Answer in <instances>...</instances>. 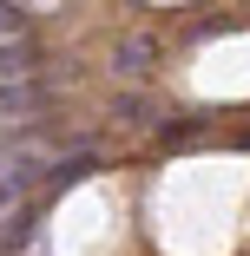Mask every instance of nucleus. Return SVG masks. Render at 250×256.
<instances>
[{
  "mask_svg": "<svg viewBox=\"0 0 250 256\" xmlns=\"http://www.w3.org/2000/svg\"><path fill=\"white\" fill-rule=\"evenodd\" d=\"M40 171H46V151H40V144H14L7 158H0V210L20 204V197L40 184Z\"/></svg>",
  "mask_w": 250,
  "mask_h": 256,
  "instance_id": "1",
  "label": "nucleus"
},
{
  "mask_svg": "<svg viewBox=\"0 0 250 256\" xmlns=\"http://www.w3.org/2000/svg\"><path fill=\"white\" fill-rule=\"evenodd\" d=\"M99 164H92V151H73V158H60V164H46V184L53 190H73L79 178H92Z\"/></svg>",
  "mask_w": 250,
  "mask_h": 256,
  "instance_id": "4",
  "label": "nucleus"
},
{
  "mask_svg": "<svg viewBox=\"0 0 250 256\" xmlns=\"http://www.w3.org/2000/svg\"><path fill=\"white\" fill-rule=\"evenodd\" d=\"M40 72V46L20 33V40H0V86H27Z\"/></svg>",
  "mask_w": 250,
  "mask_h": 256,
  "instance_id": "2",
  "label": "nucleus"
},
{
  "mask_svg": "<svg viewBox=\"0 0 250 256\" xmlns=\"http://www.w3.org/2000/svg\"><path fill=\"white\" fill-rule=\"evenodd\" d=\"M33 224H40V217H33V210H14V217H7V224H0V256H14V250H20V243H27V236H33Z\"/></svg>",
  "mask_w": 250,
  "mask_h": 256,
  "instance_id": "6",
  "label": "nucleus"
},
{
  "mask_svg": "<svg viewBox=\"0 0 250 256\" xmlns=\"http://www.w3.org/2000/svg\"><path fill=\"white\" fill-rule=\"evenodd\" d=\"M119 72H125V79H145V72H152V40H145V33H132V40L119 46Z\"/></svg>",
  "mask_w": 250,
  "mask_h": 256,
  "instance_id": "5",
  "label": "nucleus"
},
{
  "mask_svg": "<svg viewBox=\"0 0 250 256\" xmlns=\"http://www.w3.org/2000/svg\"><path fill=\"white\" fill-rule=\"evenodd\" d=\"M119 118H125V125H152V106H145L138 92H125V98H119Z\"/></svg>",
  "mask_w": 250,
  "mask_h": 256,
  "instance_id": "7",
  "label": "nucleus"
},
{
  "mask_svg": "<svg viewBox=\"0 0 250 256\" xmlns=\"http://www.w3.org/2000/svg\"><path fill=\"white\" fill-rule=\"evenodd\" d=\"M40 106H46V92H40L33 79H27V86H0V118H33Z\"/></svg>",
  "mask_w": 250,
  "mask_h": 256,
  "instance_id": "3",
  "label": "nucleus"
},
{
  "mask_svg": "<svg viewBox=\"0 0 250 256\" xmlns=\"http://www.w3.org/2000/svg\"><path fill=\"white\" fill-rule=\"evenodd\" d=\"M27 33V14L20 7H7V0H0V40H20Z\"/></svg>",
  "mask_w": 250,
  "mask_h": 256,
  "instance_id": "8",
  "label": "nucleus"
}]
</instances>
